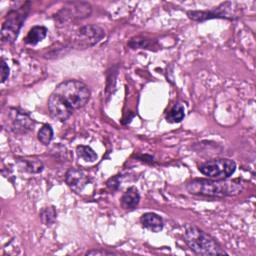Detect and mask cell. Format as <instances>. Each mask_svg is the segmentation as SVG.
I'll list each match as a JSON object with an SVG mask.
<instances>
[{"instance_id": "obj_20", "label": "cell", "mask_w": 256, "mask_h": 256, "mask_svg": "<svg viewBox=\"0 0 256 256\" xmlns=\"http://www.w3.org/2000/svg\"><path fill=\"white\" fill-rule=\"evenodd\" d=\"M116 254L113 251H107V250H102V249H94L86 252V255H112Z\"/></svg>"}, {"instance_id": "obj_7", "label": "cell", "mask_w": 256, "mask_h": 256, "mask_svg": "<svg viewBox=\"0 0 256 256\" xmlns=\"http://www.w3.org/2000/svg\"><path fill=\"white\" fill-rule=\"evenodd\" d=\"M3 123L15 134H25L34 127V120L30 115L18 108H9L4 115Z\"/></svg>"}, {"instance_id": "obj_21", "label": "cell", "mask_w": 256, "mask_h": 256, "mask_svg": "<svg viewBox=\"0 0 256 256\" xmlns=\"http://www.w3.org/2000/svg\"><path fill=\"white\" fill-rule=\"evenodd\" d=\"M107 186H108L110 189H112V190L117 189L118 186H119L118 177H117V176H114V177L110 178V179L108 180V182H107Z\"/></svg>"}, {"instance_id": "obj_3", "label": "cell", "mask_w": 256, "mask_h": 256, "mask_svg": "<svg viewBox=\"0 0 256 256\" xmlns=\"http://www.w3.org/2000/svg\"><path fill=\"white\" fill-rule=\"evenodd\" d=\"M184 240L188 247L197 255L227 254L214 237L194 225H187L185 227Z\"/></svg>"}, {"instance_id": "obj_12", "label": "cell", "mask_w": 256, "mask_h": 256, "mask_svg": "<svg viewBox=\"0 0 256 256\" xmlns=\"http://www.w3.org/2000/svg\"><path fill=\"white\" fill-rule=\"evenodd\" d=\"M18 167L28 173H40L43 168V162L35 157H18L16 159Z\"/></svg>"}, {"instance_id": "obj_4", "label": "cell", "mask_w": 256, "mask_h": 256, "mask_svg": "<svg viewBox=\"0 0 256 256\" xmlns=\"http://www.w3.org/2000/svg\"><path fill=\"white\" fill-rule=\"evenodd\" d=\"M31 8V2L26 1L17 8H12L3 21L1 27V40L3 43H13L27 18Z\"/></svg>"}, {"instance_id": "obj_16", "label": "cell", "mask_w": 256, "mask_h": 256, "mask_svg": "<svg viewBox=\"0 0 256 256\" xmlns=\"http://www.w3.org/2000/svg\"><path fill=\"white\" fill-rule=\"evenodd\" d=\"M39 216L43 224H45L46 226H51L56 221L57 212L54 206H47L41 209Z\"/></svg>"}, {"instance_id": "obj_2", "label": "cell", "mask_w": 256, "mask_h": 256, "mask_svg": "<svg viewBox=\"0 0 256 256\" xmlns=\"http://www.w3.org/2000/svg\"><path fill=\"white\" fill-rule=\"evenodd\" d=\"M190 194L206 197L223 198L236 196L243 191V184L239 180H215V179H193L186 185Z\"/></svg>"}, {"instance_id": "obj_11", "label": "cell", "mask_w": 256, "mask_h": 256, "mask_svg": "<svg viewBox=\"0 0 256 256\" xmlns=\"http://www.w3.org/2000/svg\"><path fill=\"white\" fill-rule=\"evenodd\" d=\"M140 223L142 226L152 232H160L164 227V221L161 216L153 212H147L143 214L140 218Z\"/></svg>"}, {"instance_id": "obj_17", "label": "cell", "mask_w": 256, "mask_h": 256, "mask_svg": "<svg viewBox=\"0 0 256 256\" xmlns=\"http://www.w3.org/2000/svg\"><path fill=\"white\" fill-rule=\"evenodd\" d=\"M76 153L79 158L83 159L86 162H94L95 160H97V154L90 146H85V145L77 146Z\"/></svg>"}, {"instance_id": "obj_15", "label": "cell", "mask_w": 256, "mask_h": 256, "mask_svg": "<svg viewBox=\"0 0 256 256\" xmlns=\"http://www.w3.org/2000/svg\"><path fill=\"white\" fill-rule=\"evenodd\" d=\"M185 116V109L181 103H175L166 115V120L169 123H179Z\"/></svg>"}, {"instance_id": "obj_10", "label": "cell", "mask_w": 256, "mask_h": 256, "mask_svg": "<svg viewBox=\"0 0 256 256\" xmlns=\"http://www.w3.org/2000/svg\"><path fill=\"white\" fill-rule=\"evenodd\" d=\"M66 184L76 193H80L88 184L89 178L86 173L79 168H70L65 174Z\"/></svg>"}, {"instance_id": "obj_1", "label": "cell", "mask_w": 256, "mask_h": 256, "mask_svg": "<svg viewBox=\"0 0 256 256\" xmlns=\"http://www.w3.org/2000/svg\"><path fill=\"white\" fill-rule=\"evenodd\" d=\"M91 96L90 89L82 81L70 79L56 86L48 99L51 116L65 122L75 110L84 107Z\"/></svg>"}, {"instance_id": "obj_13", "label": "cell", "mask_w": 256, "mask_h": 256, "mask_svg": "<svg viewBox=\"0 0 256 256\" xmlns=\"http://www.w3.org/2000/svg\"><path fill=\"white\" fill-rule=\"evenodd\" d=\"M140 194L136 187H129L121 197V206L125 210H133L139 204Z\"/></svg>"}, {"instance_id": "obj_8", "label": "cell", "mask_w": 256, "mask_h": 256, "mask_svg": "<svg viewBox=\"0 0 256 256\" xmlns=\"http://www.w3.org/2000/svg\"><path fill=\"white\" fill-rule=\"evenodd\" d=\"M105 36V30L96 24L84 25L77 29L73 43L78 48H88L97 44Z\"/></svg>"}, {"instance_id": "obj_19", "label": "cell", "mask_w": 256, "mask_h": 256, "mask_svg": "<svg viewBox=\"0 0 256 256\" xmlns=\"http://www.w3.org/2000/svg\"><path fill=\"white\" fill-rule=\"evenodd\" d=\"M10 74V68L8 67V64L4 59L1 60V82L4 83Z\"/></svg>"}, {"instance_id": "obj_6", "label": "cell", "mask_w": 256, "mask_h": 256, "mask_svg": "<svg viewBox=\"0 0 256 256\" xmlns=\"http://www.w3.org/2000/svg\"><path fill=\"white\" fill-rule=\"evenodd\" d=\"M236 8H238L236 7V3L224 2L208 11H188L187 15L190 19L198 22L215 18L235 20L239 18V14Z\"/></svg>"}, {"instance_id": "obj_18", "label": "cell", "mask_w": 256, "mask_h": 256, "mask_svg": "<svg viewBox=\"0 0 256 256\" xmlns=\"http://www.w3.org/2000/svg\"><path fill=\"white\" fill-rule=\"evenodd\" d=\"M38 140L45 146L49 145L53 138V128L50 124H44L37 134Z\"/></svg>"}, {"instance_id": "obj_5", "label": "cell", "mask_w": 256, "mask_h": 256, "mask_svg": "<svg viewBox=\"0 0 256 256\" xmlns=\"http://www.w3.org/2000/svg\"><path fill=\"white\" fill-rule=\"evenodd\" d=\"M199 171L215 180H224L229 178L236 170V163L228 158L211 159L201 163L198 166Z\"/></svg>"}, {"instance_id": "obj_14", "label": "cell", "mask_w": 256, "mask_h": 256, "mask_svg": "<svg viewBox=\"0 0 256 256\" xmlns=\"http://www.w3.org/2000/svg\"><path fill=\"white\" fill-rule=\"evenodd\" d=\"M47 28L42 25L32 27L25 37V43L29 45H36L47 36Z\"/></svg>"}, {"instance_id": "obj_9", "label": "cell", "mask_w": 256, "mask_h": 256, "mask_svg": "<svg viewBox=\"0 0 256 256\" xmlns=\"http://www.w3.org/2000/svg\"><path fill=\"white\" fill-rule=\"evenodd\" d=\"M91 5L87 2H67L58 12L57 18L60 21L84 19L91 14Z\"/></svg>"}]
</instances>
